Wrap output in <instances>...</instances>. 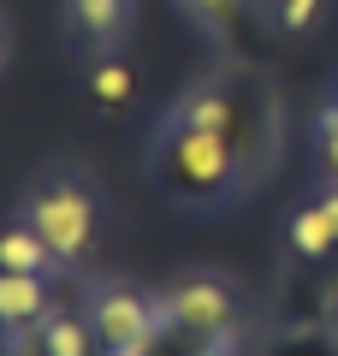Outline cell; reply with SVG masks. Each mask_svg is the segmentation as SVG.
Segmentation results:
<instances>
[{
	"label": "cell",
	"instance_id": "6da1fadb",
	"mask_svg": "<svg viewBox=\"0 0 338 356\" xmlns=\"http://www.w3.org/2000/svg\"><path fill=\"white\" fill-rule=\"evenodd\" d=\"M166 119L208 125V131H220V137H232L255 178H261L267 166H273V154H279V95H273V83H267L261 72H250V65H220V72L196 77V83L172 102Z\"/></svg>",
	"mask_w": 338,
	"mask_h": 356
},
{
	"label": "cell",
	"instance_id": "7a4b0ae2",
	"mask_svg": "<svg viewBox=\"0 0 338 356\" xmlns=\"http://www.w3.org/2000/svg\"><path fill=\"white\" fill-rule=\"evenodd\" d=\"M149 172L178 208H220L232 196H243V184H255L238 143L208 125H184V119H166L154 131Z\"/></svg>",
	"mask_w": 338,
	"mask_h": 356
},
{
	"label": "cell",
	"instance_id": "3957f363",
	"mask_svg": "<svg viewBox=\"0 0 338 356\" xmlns=\"http://www.w3.org/2000/svg\"><path fill=\"white\" fill-rule=\"evenodd\" d=\"M24 220L54 243V255H60V261H83V255L95 250V238H101L95 196H89L72 172L42 178L36 191H30V202H24Z\"/></svg>",
	"mask_w": 338,
	"mask_h": 356
},
{
	"label": "cell",
	"instance_id": "277c9868",
	"mask_svg": "<svg viewBox=\"0 0 338 356\" xmlns=\"http://www.w3.org/2000/svg\"><path fill=\"white\" fill-rule=\"evenodd\" d=\"M166 332L178 344H214V339H238V297L225 291V280L214 273H190L161 297Z\"/></svg>",
	"mask_w": 338,
	"mask_h": 356
},
{
	"label": "cell",
	"instance_id": "5b68a950",
	"mask_svg": "<svg viewBox=\"0 0 338 356\" xmlns=\"http://www.w3.org/2000/svg\"><path fill=\"white\" fill-rule=\"evenodd\" d=\"M89 321H95L107 356H154L166 339V315L161 297H143L131 285H107V291L89 303Z\"/></svg>",
	"mask_w": 338,
	"mask_h": 356
},
{
	"label": "cell",
	"instance_id": "8992f818",
	"mask_svg": "<svg viewBox=\"0 0 338 356\" xmlns=\"http://www.w3.org/2000/svg\"><path fill=\"white\" fill-rule=\"evenodd\" d=\"M0 315H6L13 332H36L54 315L48 273H0Z\"/></svg>",
	"mask_w": 338,
	"mask_h": 356
},
{
	"label": "cell",
	"instance_id": "52a82bcc",
	"mask_svg": "<svg viewBox=\"0 0 338 356\" xmlns=\"http://www.w3.org/2000/svg\"><path fill=\"white\" fill-rule=\"evenodd\" d=\"M54 267H60V255H54V243L30 220L0 232V273H54Z\"/></svg>",
	"mask_w": 338,
	"mask_h": 356
},
{
	"label": "cell",
	"instance_id": "ba28073f",
	"mask_svg": "<svg viewBox=\"0 0 338 356\" xmlns=\"http://www.w3.org/2000/svg\"><path fill=\"white\" fill-rule=\"evenodd\" d=\"M285 238H291V250H297L303 261H326V255L338 250V226H332V214H326L321 196H314L309 208H297V214H291Z\"/></svg>",
	"mask_w": 338,
	"mask_h": 356
},
{
	"label": "cell",
	"instance_id": "9c48e42d",
	"mask_svg": "<svg viewBox=\"0 0 338 356\" xmlns=\"http://www.w3.org/2000/svg\"><path fill=\"white\" fill-rule=\"evenodd\" d=\"M36 339H42V356H101L107 350L95 321H83V315H48L36 327Z\"/></svg>",
	"mask_w": 338,
	"mask_h": 356
},
{
	"label": "cell",
	"instance_id": "30bf717a",
	"mask_svg": "<svg viewBox=\"0 0 338 356\" xmlns=\"http://www.w3.org/2000/svg\"><path fill=\"white\" fill-rule=\"evenodd\" d=\"M89 95H95L107 113H125V107L137 102V65L119 60V54H101V60L89 65Z\"/></svg>",
	"mask_w": 338,
	"mask_h": 356
},
{
	"label": "cell",
	"instance_id": "8fae6325",
	"mask_svg": "<svg viewBox=\"0 0 338 356\" xmlns=\"http://www.w3.org/2000/svg\"><path fill=\"white\" fill-rule=\"evenodd\" d=\"M72 18L95 48H119V36L131 24V0H72Z\"/></svg>",
	"mask_w": 338,
	"mask_h": 356
},
{
	"label": "cell",
	"instance_id": "7c38bea8",
	"mask_svg": "<svg viewBox=\"0 0 338 356\" xmlns=\"http://www.w3.org/2000/svg\"><path fill=\"white\" fill-rule=\"evenodd\" d=\"M184 6H190V18H196L208 36L225 42V48L243 42V24H250V13H255V0H184Z\"/></svg>",
	"mask_w": 338,
	"mask_h": 356
},
{
	"label": "cell",
	"instance_id": "4fadbf2b",
	"mask_svg": "<svg viewBox=\"0 0 338 356\" xmlns=\"http://www.w3.org/2000/svg\"><path fill=\"white\" fill-rule=\"evenodd\" d=\"M314 143H321V161H326V172H332V184H338V102H326L321 113H314Z\"/></svg>",
	"mask_w": 338,
	"mask_h": 356
},
{
	"label": "cell",
	"instance_id": "5bb4252c",
	"mask_svg": "<svg viewBox=\"0 0 338 356\" xmlns=\"http://www.w3.org/2000/svg\"><path fill=\"white\" fill-rule=\"evenodd\" d=\"M321 6L326 0H279V24L285 30H309L314 18H321Z\"/></svg>",
	"mask_w": 338,
	"mask_h": 356
},
{
	"label": "cell",
	"instance_id": "9a60e30c",
	"mask_svg": "<svg viewBox=\"0 0 338 356\" xmlns=\"http://www.w3.org/2000/svg\"><path fill=\"white\" fill-rule=\"evenodd\" d=\"M172 356H232V339H214V344H178Z\"/></svg>",
	"mask_w": 338,
	"mask_h": 356
},
{
	"label": "cell",
	"instance_id": "2e32d148",
	"mask_svg": "<svg viewBox=\"0 0 338 356\" xmlns=\"http://www.w3.org/2000/svg\"><path fill=\"white\" fill-rule=\"evenodd\" d=\"M321 202H326V214H332V226H338V184H326V191H321Z\"/></svg>",
	"mask_w": 338,
	"mask_h": 356
},
{
	"label": "cell",
	"instance_id": "e0dca14e",
	"mask_svg": "<svg viewBox=\"0 0 338 356\" xmlns=\"http://www.w3.org/2000/svg\"><path fill=\"white\" fill-rule=\"evenodd\" d=\"M326 321H332V339H338V285L326 291Z\"/></svg>",
	"mask_w": 338,
	"mask_h": 356
}]
</instances>
